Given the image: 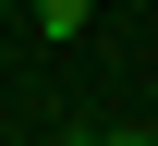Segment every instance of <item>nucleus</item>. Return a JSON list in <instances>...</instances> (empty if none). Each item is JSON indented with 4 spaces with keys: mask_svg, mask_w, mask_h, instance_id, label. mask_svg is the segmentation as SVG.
Masks as SVG:
<instances>
[{
    "mask_svg": "<svg viewBox=\"0 0 158 146\" xmlns=\"http://www.w3.org/2000/svg\"><path fill=\"white\" fill-rule=\"evenodd\" d=\"M85 24H98V0H37V37H61V49H73Z\"/></svg>",
    "mask_w": 158,
    "mask_h": 146,
    "instance_id": "nucleus-1",
    "label": "nucleus"
},
{
    "mask_svg": "<svg viewBox=\"0 0 158 146\" xmlns=\"http://www.w3.org/2000/svg\"><path fill=\"white\" fill-rule=\"evenodd\" d=\"M98 146H158V134H98Z\"/></svg>",
    "mask_w": 158,
    "mask_h": 146,
    "instance_id": "nucleus-2",
    "label": "nucleus"
},
{
    "mask_svg": "<svg viewBox=\"0 0 158 146\" xmlns=\"http://www.w3.org/2000/svg\"><path fill=\"white\" fill-rule=\"evenodd\" d=\"M61 146H98V134H61Z\"/></svg>",
    "mask_w": 158,
    "mask_h": 146,
    "instance_id": "nucleus-3",
    "label": "nucleus"
}]
</instances>
